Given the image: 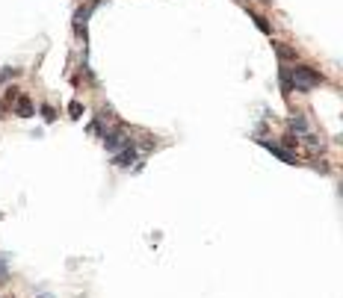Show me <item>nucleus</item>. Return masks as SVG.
Segmentation results:
<instances>
[{"label":"nucleus","mask_w":343,"mask_h":298,"mask_svg":"<svg viewBox=\"0 0 343 298\" xmlns=\"http://www.w3.org/2000/svg\"><path fill=\"white\" fill-rule=\"evenodd\" d=\"M15 112H18L21 118H30V115H33V103H30L27 98H18V106H15Z\"/></svg>","instance_id":"5"},{"label":"nucleus","mask_w":343,"mask_h":298,"mask_svg":"<svg viewBox=\"0 0 343 298\" xmlns=\"http://www.w3.org/2000/svg\"><path fill=\"white\" fill-rule=\"evenodd\" d=\"M41 115H44V121H53V118H56V112H53L50 106H41Z\"/></svg>","instance_id":"9"},{"label":"nucleus","mask_w":343,"mask_h":298,"mask_svg":"<svg viewBox=\"0 0 343 298\" xmlns=\"http://www.w3.org/2000/svg\"><path fill=\"white\" fill-rule=\"evenodd\" d=\"M104 145H107V151H118L121 145H130V139H127V133L121 127H115V130L104 133Z\"/></svg>","instance_id":"2"},{"label":"nucleus","mask_w":343,"mask_h":298,"mask_svg":"<svg viewBox=\"0 0 343 298\" xmlns=\"http://www.w3.org/2000/svg\"><path fill=\"white\" fill-rule=\"evenodd\" d=\"M320 83H323V74L314 71V68H308V65H296V68L290 71V86L299 89V92H311V89H317Z\"/></svg>","instance_id":"1"},{"label":"nucleus","mask_w":343,"mask_h":298,"mask_svg":"<svg viewBox=\"0 0 343 298\" xmlns=\"http://www.w3.org/2000/svg\"><path fill=\"white\" fill-rule=\"evenodd\" d=\"M261 145H264L267 151H272V154H275L278 160H284V163H290V166L296 163V157H293V154H290L287 148H281V145H275V142H269V139H261Z\"/></svg>","instance_id":"3"},{"label":"nucleus","mask_w":343,"mask_h":298,"mask_svg":"<svg viewBox=\"0 0 343 298\" xmlns=\"http://www.w3.org/2000/svg\"><path fill=\"white\" fill-rule=\"evenodd\" d=\"M252 18H255V24H258V30H264V33H272V30H269V24H267V18H264V15H252Z\"/></svg>","instance_id":"8"},{"label":"nucleus","mask_w":343,"mask_h":298,"mask_svg":"<svg viewBox=\"0 0 343 298\" xmlns=\"http://www.w3.org/2000/svg\"><path fill=\"white\" fill-rule=\"evenodd\" d=\"M133 160H136V148H130V145H124V151H115V166L118 168H130L133 166Z\"/></svg>","instance_id":"4"},{"label":"nucleus","mask_w":343,"mask_h":298,"mask_svg":"<svg viewBox=\"0 0 343 298\" xmlns=\"http://www.w3.org/2000/svg\"><path fill=\"white\" fill-rule=\"evenodd\" d=\"M272 44H275V50H278V56H281L284 62H287V59H296V50H290V47H284L281 41H272Z\"/></svg>","instance_id":"6"},{"label":"nucleus","mask_w":343,"mask_h":298,"mask_svg":"<svg viewBox=\"0 0 343 298\" xmlns=\"http://www.w3.org/2000/svg\"><path fill=\"white\" fill-rule=\"evenodd\" d=\"M281 89H284V95H290L293 92V86H290V71H287V65H281Z\"/></svg>","instance_id":"7"},{"label":"nucleus","mask_w":343,"mask_h":298,"mask_svg":"<svg viewBox=\"0 0 343 298\" xmlns=\"http://www.w3.org/2000/svg\"><path fill=\"white\" fill-rule=\"evenodd\" d=\"M6 275H9L6 272V257H0V281H6Z\"/></svg>","instance_id":"10"},{"label":"nucleus","mask_w":343,"mask_h":298,"mask_svg":"<svg viewBox=\"0 0 343 298\" xmlns=\"http://www.w3.org/2000/svg\"><path fill=\"white\" fill-rule=\"evenodd\" d=\"M264 3H269V0H264Z\"/></svg>","instance_id":"11"}]
</instances>
